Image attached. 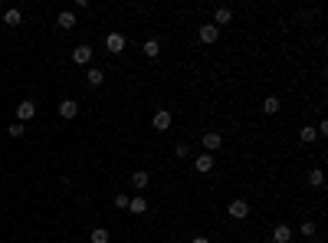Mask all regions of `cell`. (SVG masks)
Wrapping results in <instances>:
<instances>
[{"instance_id": "1", "label": "cell", "mask_w": 328, "mask_h": 243, "mask_svg": "<svg viewBox=\"0 0 328 243\" xmlns=\"http://www.w3.org/2000/svg\"><path fill=\"white\" fill-rule=\"evenodd\" d=\"M151 125H154V132H167V128H171V112H167V109L154 112V115H151Z\"/></svg>"}, {"instance_id": "2", "label": "cell", "mask_w": 328, "mask_h": 243, "mask_svg": "<svg viewBox=\"0 0 328 243\" xmlns=\"http://www.w3.org/2000/svg\"><path fill=\"white\" fill-rule=\"evenodd\" d=\"M72 63H79V66H86V63H92V46H76L72 49Z\"/></svg>"}, {"instance_id": "3", "label": "cell", "mask_w": 328, "mask_h": 243, "mask_svg": "<svg viewBox=\"0 0 328 243\" xmlns=\"http://www.w3.org/2000/svg\"><path fill=\"white\" fill-rule=\"evenodd\" d=\"M105 49H109V53H121V49H125V36L121 33H109L105 36Z\"/></svg>"}, {"instance_id": "4", "label": "cell", "mask_w": 328, "mask_h": 243, "mask_svg": "<svg viewBox=\"0 0 328 243\" xmlns=\"http://www.w3.org/2000/svg\"><path fill=\"white\" fill-rule=\"evenodd\" d=\"M33 115H36V105H33V102H20V105H17V122H30Z\"/></svg>"}, {"instance_id": "5", "label": "cell", "mask_w": 328, "mask_h": 243, "mask_svg": "<svg viewBox=\"0 0 328 243\" xmlns=\"http://www.w3.org/2000/svg\"><path fill=\"white\" fill-rule=\"evenodd\" d=\"M200 43H217V36H220V30L217 26H213V23H204V26H200Z\"/></svg>"}, {"instance_id": "6", "label": "cell", "mask_w": 328, "mask_h": 243, "mask_svg": "<svg viewBox=\"0 0 328 243\" xmlns=\"http://www.w3.org/2000/svg\"><path fill=\"white\" fill-rule=\"evenodd\" d=\"M246 214H250L246 200H230V217H233V220H243Z\"/></svg>"}, {"instance_id": "7", "label": "cell", "mask_w": 328, "mask_h": 243, "mask_svg": "<svg viewBox=\"0 0 328 243\" xmlns=\"http://www.w3.org/2000/svg\"><path fill=\"white\" fill-rule=\"evenodd\" d=\"M233 20V10H230V7H217V13H213V26H227V23Z\"/></svg>"}, {"instance_id": "8", "label": "cell", "mask_w": 328, "mask_h": 243, "mask_svg": "<svg viewBox=\"0 0 328 243\" xmlns=\"http://www.w3.org/2000/svg\"><path fill=\"white\" fill-rule=\"evenodd\" d=\"M59 115H63V119H76V115H79V105L72 99H63V102H59Z\"/></svg>"}, {"instance_id": "9", "label": "cell", "mask_w": 328, "mask_h": 243, "mask_svg": "<svg viewBox=\"0 0 328 243\" xmlns=\"http://www.w3.org/2000/svg\"><path fill=\"white\" fill-rule=\"evenodd\" d=\"M220 142H223V138H220V132H204V148H207V151H217Z\"/></svg>"}, {"instance_id": "10", "label": "cell", "mask_w": 328, "mask_h": 243, "mask_svg": "<svg viewBox=\"0 0 328 243\" xmlns=\"http://www.w3.org/2000/svg\"><path fill=\"white\" fill-rule=\"evenodd\" d=\"M56 23H59L63 30H72V26H76V13H72V10H63L59 17H56Z\"/></svg>"}, {"instance_id": "11", "label": "cell", "mask_w": 328, "mask_h": 243, "mask_svg": "<svg viewBox=\"0 0 328 243\" xmlns=\"http://www.w3.org/2000/svg\"><path fill=\"white\" fill-rule=\"evenodd\" d=\"M273 240H276V243H289V240H292V230H289L285 223H279V227L273 230Z\"/></svg>"}, {"instance_id": "12", "label": "cell", "mask_w": 328, "mask_h": 243, "mask_svg": "<svg viewBox=\"0 0 328 243\" xmlns=\"http://www.w3.org/2000/svg\"><path fill=\"white\" fill-rule=\"evenodd\" d=\"M131 184H135L138 191H144L148 184H151V177H148V171H135V174H131Z\"/></svg>"}, {"instance_id": "13", "label": "cell", "mask_w": 328, "mask_h": 243, "mask_svg": "<svg viewBox=\"0 0 328 243\" xmlns=\"http://www.w3.org/2000/svg\"><path fill=\"white\" fill-rule=\"evenodd\" d=\"M279 109H282V102L276 99V96H266V102H262V112H266V115H276Z\"/></svg>"}, {"instance_id": "14", "label": "cell", "mask_w": 328, "mask_h": 243, "mask_svg": "<svg viewBox=\"0 0 328 243\" xmlns=\"http://www.w3.org/2000/svg\"><path fill=\"white\" fill-rule=\"evenodd\" d=\"M194 168L200 171V174H207L210 168H213V158H210V155H200V158H194Z\"/></svg>"}, {"instance_id": "15", "label": "cell", "mask_w": 328, "mask_h": 243, "mask_svg": "<svg viewBox=\"0 0 328 243\" xmlns=\"http://www.w3.org/2000/svg\"><path fill=\"white\" fill-rule=\"evenodd\" d=\"M144 210H148V200L144 197H131L128 200V214H144Z\"/></svg>"}, {"instance_id": "16", "label": "cell", "mask_w": 328, "mask_h": 243, "mask_svg": "<svg viewBox=\"0 0 328 243\" xmlns=\"http://www.w3.org/2000/svg\"><path fill=\"white\" fill-rule=\"evenodd\" d=\"M89 240H92V243H109L112 237H109V230H105V227H95V230L89 233Z\"/></svg>"}, {"instance_id": "17", "label": "cell", "mask_w": 328, "mask_h": 243, "mask_svg": "<svg viewBox=\"0 0 328 243\" xmlns=\"http://www.w3.org/2000/svg\"><path fill=\"white\" fill-rule=\"evenodd\" d=\"M141 53H144V56H148V59H154V56L161 53V43H158V40H148V43H144V46H141Z\"/></svg>"}, {"instance_id": "18", "label": "cell", "mask_w": 328, "mask_h": 243, "mask_svg": "<svg viewBox=\"0 0 328 243\" xmlns=\"http://www.w3.org/2000/svg\"><path fill=\"white\" fill-rule=\"evenodd\" d=\"M20 20H23L20 10H7L3 13V23H7V26H20Z\"/></svg>"}, {"instance_id": "19", "label": "cell", "mask_w": 328, "mask_h": 243, "mask_svg": "<svg viewBox=\"0 0 328 243\" xmlns=\"http://www.w3.org/2000/svg\"><path fill=\"white\" fill-rule=\"evenodd\" d=\"M89 86H102V79H105V76H102V69H89Z\"/></svg>"}, {"instance_id": "20", "label": "cell", "mask_w": 328, "mask_h": 243, "mask_svg": "<svg viewBox=\"0 0 328 243\" xmlns=\"http://www.w3.org/2000/svg\"><path fill=\"white\" fill-rule=\"evenodd\" d=\"M299 138H302V142H315V138H318V132H315V128H308V125H305V128H302V132H299Z\"/></svg>"}, {"instance_id": "21", "label": "cell", "mask_w": 328, "mask_h": 243, "mask_svg": "<svg viewBox=\"0 0 328 243\" xmlns=\"http://www.w3.org/2000/svg\"><path fill=\"white\" fill-rule=\"evenodd\" d=\"M7 135H10V138H23V125L20 122H13L10 128H7Z\"/></svg>"}, {"instance_id": "22", "label": "cell", "mask_w": 328, "mask_h": 243, "mask_svg": "<svg viewBox=\"0 0 328 243\" xmlns=\"http://www.w3.org/2000/svg\"><path fill=\"white\" fill-rule=\"evenodd\" d=\"M308 184H312V188H322V171H312V174H308Z\"/></svg>"}, {"instance_id": "23", "label": "cell", "mask_w": 328, "mask_h": 243, "mask_svg": "<svg viewBox=\"0 0 328 243\" xmlns=\"http://www.w3.org/2000/svg\"><path fill=\"white\" fill-rule=\"evenodd\" d=\"M299 230H302V237H315V223H312V220H305L302 227H299Z\"/></svg>"}, {"instance_id": "24", "label": "cell", "mask_w": 328, "mask_h": 243, "mask_svg": "<svg viewBox=\"0 0 328 243\" xmlns=\"http://www.w3.org/2000/svg\"><path fill=\"white\" fill-rule=\"evenodd\" d=\"M128 200H131V197H125V194H118V197H115V207H121V210H128Z\"/></svg>"}, {"instance_id": "25", "label": "cell", "mask_w": 328, "mask_h": 243, "mask_svg": "<svg viewBox=\"0 0 328 243\" xmlns=\"http://www.w3.org/2000/svg\"><path fill=\"white\" fill-rule=\"evenodd\" d=\"M190 243H210V240H207V237H194Z\"/></svg>"}, {"instance_id": "26", "label": "cell", "mask_w": 328, "mask_h": 243, "mask_svg": "<svg viewBox=\"0 0 328 243\" xmlns=\"http://www.w3.org/2000/svg\"><path fill=\"white\" fill-rule=\"evenodd\" d=\"M289 243H292V240H289Z\"/></svg>"}]
</instances>
